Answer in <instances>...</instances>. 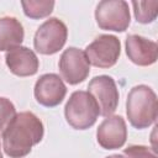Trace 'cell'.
I'll use <instances>...</instances> for the list:
<instances>
[{"label": "cell", "instance_id": "30bf717a", "mask_svg": "<svg viewBox=\"0 0 158 158\" xmlns=\"http://www.w3.org/2000/svg\"><path fill=\"white\" fill-rule=\"evenodd\" d=\"M127 139L126 121L120 115L106 117L96 130V141L104 149H118Z\"/></svg>", "mask_w": 158, "mask_h": 158}, {"label": "cell", "instance_id": "3957f363", "mask_svg": "<svg viewBox=\"0 0 158 158\" xmlns=\"http://www.w3.org/2000/svg\"><path fill=\"white\" fill-rule=\"evenodd\" d=\"M100 115L95 99L85 90L72 93L65 106L64 116L67 122L74 130H88L98 120Z\"/></svg>", "mask_w": 158, "mask_h": 158}, {"label": "cell", "instance_id": "e0dca14e", "mask_svg": "<svg viewBox=\"0 0 158 158\" xmlns=\"http://www.w3.org/2000/svg\"><path fill=\"white\" fill-rule=\"evenodd\" d=\"M123 156L126 158H158L156 149L142 144H131L123 149Z\"/></svg>", "mask_w": 158, "mask_h": 158}, {"label": "cell", "instance_id": "9a60e30c", "mask_svg": "<svg viewBox=\"0 0 158 158\" xmlns=\"http://www.w3.org/2000/svg\"><path fill=\"white\" fill-rule=\"evenodd\" d=\"M133 12L137 22L139 23H151L157 19L158 14V1H132Z\"/></svg>", "mask_w": 158, "mask_h": 158}, {"label": "cell", "instance_id": "2e32d148", "mask_svg": "<svg viewBox=\"0 0 158 158\" xmlns=\"http://www.w3.org/2000/svg\"><path fill=\"white\" fill-rule=\"evenodd\" d=\"M16 115V109L12 101L7 98L0 96V131L2 132L7 123L14 118Z\"/></svg>", "mask_w": 158, "mask_h": 158}, {"label": "cell", "instance_id": "ac0fdd59", "mask_svg": "<svg viewBox=\"0 0 158 158\" xmlns=\"http://www.w3.org/2000/svg\"><path fill=\"white\" fill-rule=\"evenodd\" d=\"M105 158H126L123 154H111L109 157H105Z\"/></svg>", "mask_w": 158, "mask_h": 158}, {"label": "cell", "instance_id": "7c38bea8", "mask_svg": "<svg viewBox=\"0 0 158 158\" xmlns=\"http://www.w3.org/2000/svg\"><path fill=\"white\" fill-rule=\"evenodd\" d=\"M5 62L10 72L17 77L35 75L40 68V60L36 53L25 46L9 51L5 56Z\"/></svg>", "mask_w": 158, "mask_h": 158}, {"label": "cell", "instance_id": "8fae6325", "mask_svg": "<svg viewBox=\"0 0 158 158\" xmlns=\"http://www.w3.org/2000/svg\"><path fill=\"white\" fill-rule=\"evenodd\" d=\"M125 49L128 59L139 67L152 65L158 58V44L139 35H128L125 41Z\"/></svg>", "mask_w": 158, "mask_h": 158}, {"label": "cell", "instance_id": "4fadbf2b", "mask_svg": "<svg viewBox=\"0 0 158 158\" xmlns=\"http://www.w3.org/2000/svg\"><path fill=\"white\" fill-rule=\"evenodd\" d=\"M23 38V26L16 17H0V51L9 52L16 47H20Z\"/></svg>", "mask_w": 158, "mask_h": 158}, {"label": "cell", "instance_id": "9c48e42d", "mask_svg": "<svg viewBox=\"0 0 158 158\" xmlns=\"http://www.w3.org/2000/svg\"><path fill=\"white\" fill-rule=\"evenodd\" d=\"M67 94V86L63 79L54 73H47L41 75L33 88V95L36 101L44 107L58 106Z\"/></svg>", "mask_w": 158, "mask_h": 158}, {"label": "cell", "instance_id": "6da1fadb", "mask_svg": "<svg viewBox=\"0 0 158 158\" xmlns=\"http://www.w3.org/2000/svg\"><path fill=\"white\" fill-rule=\"evenodd\" d=\"M43 135V123L33 112H19L1 133L2 149L10 158H23L42 141Z\"/></svg>", "mask_w": 158, "mask_h": 158}, {"label": "cell", "instance_id": "7a4b0ae2", "mask_svg": "<svg viewBox=\"0 0 158 158\" xmlns=\"http://www.w3.org/2000/svg\"><path fill=\"white\" fill-rule=\"evenodd\" d=\"M158 102L152 88L144 84L133 86L126 100V115L132 127L148 128L157 120Z\"/></svg>", "mask_w": 158, "mask_h": 158}, {"label": "cell", "instance_id": "5bb4252c", "mask_svg": "<svg viewBox=\"0 0 158 158\" xmlns=\"http://www.w3.org/2000/svg\"><path fill=\"white\" fill-rule=\"evenodd\" d=\"M23 14L33 20H40L51 15L54 7V1L52 0H28L21 1Z\"/></svg>", "mask_w": 158, "mask_h": 158}, {"label": "cell", "instance_id": "8992f818", "mask_svg": "<svg viewBox=\"0 0 158 158\" xmlns=\"http://www.w3.org/2000/svg\"><path fill=\"white\" fill-rule=\"evenodd\" d=\"M89 63L96 68L114 67L121 53V42L114 35H99L84 51Z\"/></svg>", "mask_w": 158, "mask_h": 158}, {"label": "cell", "instance_id": "d6986e66", "mask_svg": "<svg viewBox=\"0 0 158 158\" xmlns=\"http://www.w3.org/2000/svg\"><path fill=\"white\" fill-rule=\"evenodd\" d=\"M0 158H2V152H1V146H0Z\"/></svg>", "mask_w": 158, "mask_h": 158}, {"label": "cell", "instance_id": "277c9868", "mask_svg": "<svg viewBox=\"0 0 158 158\" xmlns=\"http://www.w3.org/2000/svg\"><path fill=\"white\" fill-rule=\"evenodd\" d=\"M67 38L68 28L65 23L57 17H49L37 28L33 37V46L38 53L51 56L64 47Z\"/></svg>", "mask_w": 158, "mask_h": 158}, {"label": "cell", "instance_id": "52a82bcc", "mask_svg": "<svg viewBox=\"0 0 158 158\" xmlns=\"http://www.w3.org/2000/svg\"><path fill=\"white\" fill-rule=\"evenodd\" d=\"M88 93L95 99L101 116L109 117L116 111L120 94L112 77L105 74L94 77L88 84Z\"/></svg>", "mask_w": 158, "mask_h": 158}, {"label": "cell", "instance_id": "5b68a950", "mask_svg": "<svg viewBox=\"0 0 158 158\" xmlns=\"http://www.w3.org/2000/svg\"><path fill=\"white\" fill-rule=\"evenodd\" d=\"M95 20L101 30L123 32L131 22L128 2L125 0H102L96 5Z\"/></svg>", "mask_w": 158, "mask_h": 158}, {"label": "cell", "instance_id": "ba28073f", "mask_svg": "<svg viewBox=\"0 0 158 158\" xmlns=\"http://www.w3.org/2000/svg\"><path fill=\"white\" fill-rule=\"evenodd\" d=\"M58 68L62 79L69 85L83 83L90 73V63L84 51L77 47H69L62 53Z\"/></svg>", "mask_w": 158, "mask_h": 158}]
</instances>
